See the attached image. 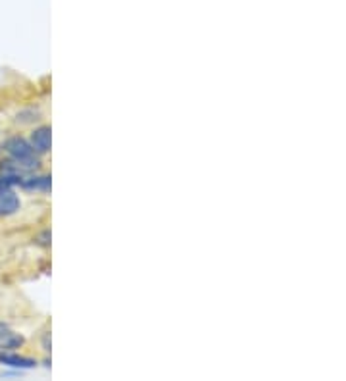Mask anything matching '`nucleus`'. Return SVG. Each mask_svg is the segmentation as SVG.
<instances>
[{
  "label": "nucleus",
  "mask_w": 346,
  "mask_h": 381,
  "mask_svg": "<svg viewBox=\"0 0 346 381\" xmlns=\"http://www.w3.org/2000/svg\"><path fill=\"white\" fill-rule=\"evenodd\" d=\"M19 185L23 189H35V191H47L50 189V177H31V179H21Z\"/></svg>",
  "instance_id": "6"
},
{
  "label": "nucleus",
  "mask_w": 346,
  "mask_h": 381,
  "mask_svg": "<svg viewBox=\"0 0 346 381\" xmlns=\"http://www.w3.org/2000/svg\"><path fill=\"white\" fill-rule=\"evenodd\" d=\"M14 181L10 177H2L0 179V216H12L16 214L21 206L19 196L12 191Z\"/></svg>",
  "instance_id": "1"
},
{
  "label": "nucleus",
  "mask_w": 346,
  "mask_h": 381,
  "mask_svg": "<svg viewBox=\"0 0 346 381\" xmlns=\"http://www.w3.org/2000/svg\"><path fill=\"white\" fill-rule=\"evenodd\" d=\"M0 362L12 366V368H19V370H29V368H35L37 362L33 358H25V356H18V354H0Z\"/></svg>",
  "instance_id": "4"
},
{
  "label": "nucleus",
  "mask_w": 346,
  "mask_h": 381,
  "mask_svg": "<svg viewBox=\"0 0 346 381\" xmlns=\"http://www.w3.org/2000/svg\"><path fill=\"white\" fill-rule=\"evenodd\" d=\"M6 152H8L10 157L14 158V160H29V158H33L35 154V150L33 147L29 145L25 139H19V137H14L6 141Z\"/></svg>",
  "instance_id": "2"
},
{
  "label": "nucleus",
  "mask_w": 346,
  "mask_h": 381,
  "mask_svg": "<svg viewBox=\"0 0 346 381\" xmlns=\"http://www.w3.org/2000/svg\"><path fill=\"white\" fill-rule=\"evenodd\" d=\"M23 345V337L19 333L12 332L8 325L0 323V351H14Z\"/></svg>",
  "instance_id": "3"
},
{
  "label": "nucleus",
  "mask_w": 346,
  "mask_h": 381,
  "mask_svg": "<svg viewBox=\"0 0 346 381\" xmlns=\"http://www.w3.org/2000/svg\"><path fill=\"white\" fill-rule=\"evenodd\" d=\"M31 147L37 152H47L50 148V127H41L31 137Z\"/></svg>",
  "instance_id": "5"
}]
</instances>
